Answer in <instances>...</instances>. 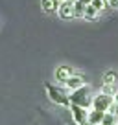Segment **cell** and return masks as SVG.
<instances>
[{
	"instance_id": "1",
	"label": "cell",
	"mask_w": 118,
	"mask_h": 125,
	"mask_svg": "<svg viewBox=\"0 0 118 125\" xmlns=\"http://www.w3.org/2000/svg\"><path fill=\"white\" fill-rule=\"evenodd\" d=\"M70 98V105H78V107H83V109H91L92 107V92H91V86H81V88L74 90V92L68 94Z\"/></svg>"
},
{
	"instance_id": "2",
	"label": "cell",
	"mask_w": 118,
	"mask_h": 125,
	"mask_svg": "<svg viewBox=\"0 0 118 125\" xmlns=\"http://www.w3.org/2000/svg\"><path fill=\"white\" fill-rule=\"evenodd\" d=\"M44 88H46V94H48V98H50L52 103L61 105V107H70V98H68L67 90H65L61 85H52V83H46Z\"/></svg>"
},
{
	"instance_id": "3",
	"label": "cell",
	"mask_w": 118,
	"mask_h": 125,
	"mask_svg": "<svg viewBox=\"0 0 118 125\" xmlns=\"http://www.w3.org/2000/svg\"><path fill=\"white\" fill-rule=\"evenodd\" d=\"M113 103H114L113 96H107V94L100 92V94H96L94 98H92V109L100 110V112H107V110L113 107Z\"/></svg>"
},
{
	"instance_id": "4",
	"label": "cell",
	"mask_w": 118,
	"mask_h": 125,
	"mask_svg": "<svg viewBox=\"0 0 118 125\" xmlns=\"http://www.w3.org/2000/svg\"><path fill=\"white\" fill-rule=\"evenodd\" d=\"M70 112H72L76 125H91L89 123V110L87 109L78 107V105H70Z\"/></svg>"
},
{
	"instance_id": "5",
	"label": "cell",
	"mask_w": 118,
	"mask_h": 125,
	"mask_svg": "<svg viewBox=\"0 0 118 125\" xmlns=\"http://www.w3.org/2000/svg\"><path fill=\"white\" fill-rule=\"evenodd\" d=\"M85 85H87V81H85V77H83L81 74H72L70 77L65 81V86H67L70 92H74V90L81 88V86H85Z\"/></svg>"
},
{
	"instance_id": "6",
	"label": "cell",
	"mask_w": 118,
	"mask_h": 125,
	"mask_svg": "<svg viewBox=\"0 0 118 125\" xmlns=\"http://www.w3.org/2000/svg\"><path fill=\"white\" fill-rule=\"evenodd\" d=\"M57 15H59V19H65V20H70V19H74L76 17V13H74V4H70V2H61V6H59V9H57Z\"/></svg>"
},
{
	"instance_id": "7",
	"label": "cell",
	"mask_w": 118,
	"mask_h": 125,
	"mask_svg": "<svg viewBox=\"0 0 118 125\" xmlns=\"http://www.w3.org/2000/svg\"><path fill=\"white\" fill-rule=\"evenodd\" d=\"M72 74H74V72H72L70 66H57L55 72H54V77H55V81H59V83H63V85H65V81H67Z\"/></svg>"
},
{
	"instance_id": "8",
	"label": "cell",
	"mask_w": 118,
	"mask_h": 125,
	"mask_svg": "<svg viewBox=\"0 0 118 125\" xmlns=\"http://www.w3.org/2000/svg\"><path fill=\"white\" fill-rule=\"evenodd\" d=\"M61 0H41V9L44 13H57Z\"/></svg>"
},
{
	"instance_id": "9",
	"label": "cell",
	"mask_w": 118,
	"mask_h": 125,
	"mask_svg": "<svg viewBox=\"0 0 118 125\" xmlns=\"http://www.w3.org/2000/svg\"><path fill=\"white\" fill-rule=\"evenodd\" d=\"M103 116H105V112H100V110L92 109L91 112H89V123H91V125H102Z\"/></svg>"
},
{
	"instance_id": "10",
	"label": "cell",
	"mask_w": 118,
	"mask_h": 125,
	"mask_svg": "<svg viewBox=\"0 0 118 125\" xmlns=\"http://www.w3.org/2000/svg\"><path fill=\"white\" fill-rule=\"evenodd\" d=\"M116 81H118V74L114 70L105 72V75H103V83L105 85H116Z\"/></svg>"
},
{
	"instance_id": "11",
	"label": "cell",
	"mask_w": 118,
	"mask_h": 125,
	"mask_svg": "<svg viewBox=\"0 0 118 125\" xmlns=\"http://www.w3.org/2000/svg\"><path fill=\"white\" fill-rule=\"evenodd\" d=\"M98 9H96V8H92V6H87V8H85V13H83V17H85V19L87 20H94L96 19V17H98Z\"/></svg>"
},
{
	"instance_id": "12",
	"label": "cell",
	"mask_w": 118,
	"mask_h": 125,
	"mask_svg": "<svg viewBox=\"0 0 118 125\" xmlns=\"http://www.w3.org/2000/svg\"><path fill=\"white\" fill-rule=\"evenodd\" d=\"M102 125H118V116H114L111 112H105V116L102 120Z\"/></svg>"
},
{
	"instance_id": "13",
	"label": "cell",
	"mask_w": 118,
	"mask_h": 125,
	"mask_svg": "<svg viewBox=\"0 0 118 125\" xmlns=\"http://www.w3.org/2000/svg\"><path fill=\"white\" fill-rule=\"evenodd\" d=\"M100 92L107 94V96H116V94H118V86H116V85H105V83H103Z\"/></svg>"
},
{
	"instance_id": "14",
	"label": "cell",
	"mask_w": 118,
	"mask_h": 125,
	"mask_svg": "<svg viewBox=\"0 0 118 125\" xmlns=\"http://www.w3.org/2000/svg\"><path fill=\"white\" fill-rule=\"evenodd\" d=\"M85 8L87 6L83 4V2H74V13H76V17H83V13H85Z\"/></svg>"
},
{
	"instance_id": "15",
	"label": "cell",
	"mask_w": 118,
	"mask_h": 125,
	"mask_svg": "<svg viewBox=\"0 0 118 125\" xmlns=\"http://www.w3.org/2000/svg\"><path fill=\"white\" fill-rule=\"evenodd\" d=\"M91 6H92V8H96L98 11H103L105 8H109V6H107V0H92Z\"/></svg>"
},
{
	"instance_id": "16",
	"label": "cell",
	"mask_w": 118,
	"mask_h": 125,
	"mask_svg": "<svg viewBox=\"0 0 118 125\" xmlns=\"http://www.w3.org/2000/svg\"><path fill=\"white\" fill-rule=\"evenodd\" d=\"M107 6L113 9H118V0H107Z\"/></svg>"
},
{
	"instance_id": "17",
	"label": "cell",
	"mask_w": 118,
	"mask_h": 125,
	"mask_svg": "<svg viewBox=\"0 0 118 125\" xmlns=\"http://www.w3.org/2000/svg\"><path fill=\"white\" fill-rule=\"evenodd\" d=\"M107 112H111V114H114V116H118V105H114V103H113V107H111Z\"/></svg>"
},
{
	"instance_id": "18",
	"label": "cell",
	"mask_w": 118,
	"mask_h": 125,
	"mask_svg": "<svg viewBox=\"0 0 118 125\" xmlns=\"http://www.w3.org/2000/svg\"><path fill=\"white\" fill-rule=\"evenodd\" d=\"M79 2H83L85 6H91V4H92V0H79Z\"/></svg>"
},
{
	"instance_id": "19",
	"label": "cell",
	"mask_w": 118,
	"mask_h": 125,
	"mask_svg": "<svg viewBox=\"0 0 118 125\" xmlns=\"http://www.w3.org/2000/svg\"><path fill=\"white\" fill-rule=\"evenodd\" d=\"M113 98H114V105H118V94H116V96H113Z\"/></svg>"
},
{
	"instance_id": "20",
	"label": "cell",
	"mask_w": 118,
	"mask_h": 125,
	"mask_svg": "<svg viewBox=\"0 0 118 125\" xmlns=\"http://www.w3.org/2000/svg\"><path fill=\"white\" fill-rule=\"evenodd\" d=\"M65 2H70V4H74V2H78V0H65Z\"/></svg>"
},
{
	"instance_id": "21",
	"label": "cell",
	"mask_w": 118,
	"mask_h": 125,
	"mask_svg": "<svg viewBox=\"0 0 118 125\" xmlns=\"http://www.w3.org/2000/svg\"><path fill=\"white\" fill-rule=\"evenodd\" d=\"M61 2H63V0H61Z\"/></svg>"
}]
</instances>
